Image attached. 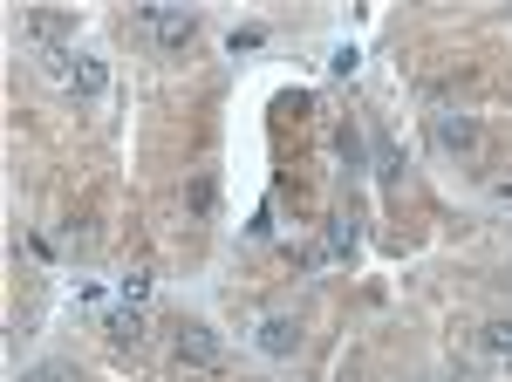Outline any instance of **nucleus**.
I'll return each instance as SVG.
<instances>
[{"instance_id": "0eeeda50", "label": "nucleus", "mask_w": 512, "mask_h": 382, "mask_svg": "<svg viewBox=\"0 0 512 382\" xmlns=\"http://www.w3.org/2000/svg\"><path fill=\"white\" fill-rule=\"evenodd\" d=\"M110 342H117V348L144 342V314H137V307H117V314H110Z\"/></svg>"}, {"instance_id": "9b49d317", "label": "nucleus", "mask_w": 512, "mask_h": 382, "mask_svg": "<svg viewBox=\"0 0 512 382\" xmlns=\"http://www.w3.org/2000/svg\"><path fill=\"white\" fill-rule=\"evenodd\" d=\"M376 171H383V178H390V185H396V178H403V164H396L390 137H376Z\"/></svg>"}, {"instance_id": "6e6552de", "label": "nucleus", "mask_w": 512, "mask_h": 382, "mask_svg": "<svg viewBox=\"0 0 512 382\" xmlns=\"http://www.w3.org/2000/svg\"><path fill=\"white\" fill-rule=\"evenodd\" d=\"M21 382H82L76 362H35V369H21Z\"/></svg>"}, {"instance_id": "7ed1b4c3", "label": "nucleus", "mask_w": 512, "mask_h": 382, "mask_svg": "<svg viewBox=\"0 0 512 382\" xmlns=\"http://www.w3.org/2000/svg\"><path fill=\"white\" fill-rule=\"evenodd\" d=\"M178 362H192V369H219L226 348H219V335H212L205 321H178Z\"/></svg>"}, {"instance_id": "f03ea898", "label": "nucleus", "mask_w": 512, "mask_h": 382, "mask_svg": "<svg viewBox=\"0 0 512 382\" xmlns=\"http://www.w3.org/2000/svg\"><path fill=\"white\" fill-rule=\"evenodd\" d=\"M431 144H437V151H451V157H472V151H478V116L437 110V116H431Z\"/></svg>"}, {"instance_id": "20e7f679", "label": "nucleus", "mask_w": 512, "mask_h": 382, "mask_svg": "<svg viewBox=\"0 0 512 382\" xmlns=\"http://www.w3.org/2000/svg\"><path fill=\"white\" fill-rule=\"evenodd\" d=\"M260 348H267V355H294V348H301V321H294V314H267V321H260Z\"/></svg>"}, {"instance_id": "1a4fd4ad", "label": "nucleus", "mask_w": 512, "mask_h": 382, "mask_svg": "<svg viewBox=\"0 0 512 382\" xmlns=\"http://www.w3.org/2000/svg\"><path fill=\"white\" fill-rule=\"evenodd\" d=\"M117 294H123V307H144V301H151V273H144V267H137V273H123V287H117Z\"/></svg>"}, {"instance_id": "423d86ee", "label": "nucleus", "mask_w": 512, "mask_h": 382, "mask_svg": "<svg viewBox=\"0 0 512 382\" xmlns=\"http://www.w3.org/2000/svg\"><path fill=\"white\" fill-rule=\"evenodd\" d=\"M41 76L62 82V89H76V48H41Z\"/></svg>"}, {"instance_id": "39448f33", "label": "nucleus", "mask_w": 512, "mask_h": 382, "mask_svg": "<svg viewBox=\"0 0 512 382\" xmlns=\"http://www.w3.org/2000/svg\"><path fill=\"white\" fill-rule=\"evenodd\" d=\"M103 89H110L103 55H76V96H103Z\"/></svg>"}, {"instance_id": "f8f14e48", "label": "nucleus", "mask_w": 512, "mask_h": 382, "mask_svg": "<svg viewBox=\"0 0 512 382\" xmlns=\"http://www.w3.org/2000/svg\"><path fill=\"white\" fill-rule=\"evenodd\" d=\"M355 246V232H349V219H328V253H349Z\"/></svg>"}, {"instance_id": "f257e3e1", "label": "nucleus", "mask_w": 512, "mask_h": 382, "mask_svg": "<svg viewBox=\"0 0 512 382\" xmlns=\"http://www.w3.org/2000/svg\"><path fill=\"white\" fill-rule=\"evenodd\" d=\"M137 21H144V28H151V41H158V48H171V55L198 41V14H192V7H178V0H151V7H137Z\"/></svg>"}, {"instance_id": "ddd939ff", "label": "nucleus", "mask_w": 512, "mask_h": 382, "mask_svg": "<svg viewBox=\"0 0 512 382\" xmlns=\"http://www.w3.org/2000/svg\"><path fill=\"white\" fill-rule=\"evenodd\" d=\"M212 198H219V185H212V178H198V185H192V212H212Z\"/></svg>"}, {"instance_id": "9d476101", "label": "nucleus", "mask_w": 512, "mask_h": 382, "mask_svg": "<svg viewBox=\"0 0 512 382\" xmlns=\"http://www.w3.org/2000/svg\"><path fill=\"white\" fill-rule=\"evenodd\" d=\"M485 355H492V362H512V328H506V321L485 328Z\"/></svg>"}]
</instances>
